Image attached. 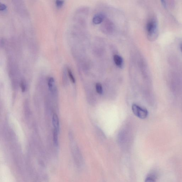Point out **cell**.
I'll return each instance as SVG.
<instances>
[{
    "mask_svg": "<svg viewBox=\"0 0 182 182\" xmlns=\"http://www.w3.org/2000/svg\"><path fill=\"white\" fill-rule=\"evenodd\" d=\"M114 60L115 63L119 67H123V58L118 55H115L114 56Z\"/></svg>",
    "mask_w": 182,
    "mask_h": 182,
    "instance_id": "5b68a950",
    "label": "cell"
},
{
    "mask_svg": "<svg viewBox=\"0 0 182 182\" xmlns=\"http://www.w3.org/2000/svg\"><path fill=\"white\" fill-rule=\"evenodd\" d=\"M180 50L181 51V52L182 53V43L181 44V45L180 46Z\"/></svg>",
    "mask_w": 182,
    "mask_h": 182,
    "instance_id": "9a60e30c",
    "label": "cell"
},
{
    "mask_svg": "<svg viewBox=\"0 0 182 182\" xmlns=\"http://www.w3.org/2000/svg\"><path fill=\"white\" fill-rule=\"evenodd\" d=\"M20 86L22 91L24 92L26 90V86H25V84L24 82L22 81L21 82Z\"/></svg>",
    "mask_w": 182,
    "mask_h": 182,
    "instance_id": "8fae6325",
    "label": "cell"
},
{
    "mask_svg": "<svg viewBox=\"0 0 182 182\" xmlns=\"http://www.w3.org/2000/svg\"><path fill=\"white\" fill-rule=\"evenodd\" d=\"M67 71L69 78H70L71 82H72L73 83H75V78L74 76L72 71H71V69H68Z\"/></svg>",
    "mask_w": 182,
    "mask_h": 182,
    "instance_id": "30bf717a",
    "label": "cell"
},
{
    "mask_svg": "<svg viewBox=\"0 0 182 182\" xmlns=\"http://www.w3.org/2000/svg\"><path fill=\"white\" fill-rule=\"evenodd\" d=\"M64 3V1H60V0H58V1H56V6L57 7H61L63 5V4Z\"/></svg>",
    "mask_w": 182,
    "mask_h": 182,
    "instance_id": "7c38bea8",
    "label": "cell"
},
{
    "mask_svg": "<svg viewBox=\"0 0 182 182\" xmlns=\"http://www.w3.org/2000/svg\"><path fill=\"white\" fill-rule=\"evenodd\" d=\"M6 9V6L5 4L2 3L1 4V5H0V9H1V11L5 10Z\"/></svg>",
    "mask_w": 182,
    "mask_h": 182,
    "instance_id": "4fadbf2b",
    "label": "cell"
},
{
    "mask_svg": "<svg viewBox=\"0 0 182 182\" xmlns=\"http://www.w3.org/2000/svg\"><path fill=\"white\" fill-rule=\"evenodd\" d=\"M52 123L54 130H56L59 132V117L56 114L53 115L52 118Z\"/></svg>",
    "mask_w": 182,
    "mask_h": 182,
    "instance_id": "277c9868",
    "label": "cell"
},
{
    "mask_svg": "<svg viewBox=\"0 0 182 182\" xmlns=\"http://www.w3.org/2000/svg\"><path fill=\"white\" fill-rule=\"evenodd\" d=\"M146 31L149 41H153L157 39L159 34L158 22L155 17H152L147 22Z\"/></svg>",
    "mask_w": 182,
    "mask_h": 182,
    "instance_id": "6da1fadb",
    "label": "cell"
},
{
    "mask_svg": "<svg viewBox=\"0 0 182 182\" xmlns=\"http://www.w3.org/2000/svg\"><path fill=\"white\" fill-rule=\"evenodd\" d=\"M48 85L51 92H54L55 87V81L54 78L51 77L49 78L48 80Z\"/></svg>",
    "mask_w": 182,
    "mask_h": 182,
    "instance_id": "8992f818",
    "label": "cell"
},
{
    "mask_svg": "<svg viewBox=\"0 0 182 182\" xmlns=\"http://www.w3.org/2000/svg\"><path fill=\"white\" fill-rule=\"evenodd\" d=\"M105 18L104 14L99 13L94 16L93 19V22L94 24H99L102 22Z\"/></svg>",
    "mask_w": 182,
    "mask_h": 182,
    "instance_id": "3957f363",
    "label": "cell"
},
{
    "mask_svg": "<svg viewBox=\"0 0 182 182\" xmlns=\"http://www.w3.org/2000/svg\"><path fill=\"white\" fill-rule=\"evenodd\" d=\"M59 131L54 129L53 133V141L55 146H58L59 144Z\"/></svg>",
    "mask_w": 182,
    "mask_h": 182,
    "instance_id": "ba28073f",
    "label": "cell"
},
{
    "mask_svg": "<svg viewBox=\"0 0 182 182\" xmlns=\"http://www.w3.org/2000/svg\"><path fill=\"white\" fill-rule=\"evenodd\" d=\"M161 3L162 4V5L165 8H166L167 7V4L165 1H161Z\"/></svg>",
    "mask_w": 182,
    "mask_h": 182,
    "instance_id": "5bb4252c",
    "label": "cell"
},
{
    "mask_svg": "<svg viewBox=\"0 0 182 182\" xmlns=\"http://www.w3.org/2000/svg\"><path fill=\"white\" fill-rule=\"evenodd\" d=\"M96 89L97 93L99 94H101L103 93V89L102 85L100 83H97L96 84Z\"/></svg>",
    "mask_w": 182,
    "mask_h": 182,
    "instance_id": "9c48e42d",
    "label": "cell"
},
{
    "mask_svg": "<svg viewBox=\"0 0 182 182\" xmlns=\"http://www.w3.org/2000/svg\"><path fill=\"white\" fill-rule=\"evenodd\" d=\"M157 178V176L154 173L152 172L149 174L147 176L145 182H155Z\"/></svg>",
    "mask_w": 182,
    "mask_h": 182,
    "instance_id": "52a82bcc",
    "label": "cell"
},
{
    "mask_svg": "<svg viewBox=\"0 0 182 182\" xmlns=\"http://www.w3.org/2000/svg\"><path fill=\"white\" fill-rule=\"evenodd\" d=\"M132 109L133 113L140 119H144L147 118L148 115V111L144 108H142L139 105L133 104Z\"/></svg>",
    "mask_w": 182,
    "mask_h": 182,
    "instance_id": "7a4b0ae2",
    "label": "cell"
}]
</instances>
